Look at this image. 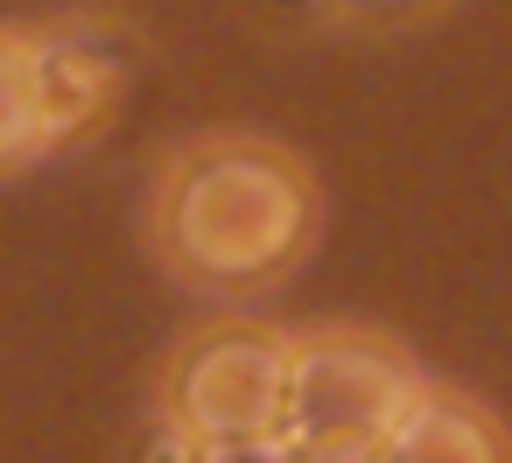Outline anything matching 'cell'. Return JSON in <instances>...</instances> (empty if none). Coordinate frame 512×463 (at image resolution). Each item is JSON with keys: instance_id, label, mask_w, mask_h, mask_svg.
<instances>
[{"instance_id": "cell-1", "label": "cell", "mask_w": 512, "mask_h": 463, "mask_svg": "<svg viewBox=\"0 0 512 463\" xmlns=\"http://www.w3.org/2000/svg\"><path fill=\"white\" fill-rule=\"evenodd\" d=\"M316 232V169L274 134H190L155 169L148 246L183 288L211 302L274 295L316 253Z\"/></svg>"}, {"instance_id": "cell-4", "label": "cell", "mask_w": 512, "mask_h": 463, "mask_svg": "<svg viewBox=\"0 0 512 463\" xmlns=\"http://www.w3.org/2000/svg\"><path fill=\"white\" fill-rule=\"evenodd\" d=\"M127 92V43L113 22H36L29 29V106L43 155L92 141Z\"/></svg>"}, {"instance_id": "cell-5", "label": "cell", "mask_w": 512, "mask_h": 463, "mask_svg": "<svg viewBox=\"0 0 512 463\" xmlns=\"http://www.w3.org/2000/svg\"><path fill=\"white\" fill-rule=\"evenodd\" d=\"M379 463H512V456H505V435L484 407L428 386L421 407L400 421V435L379 449Z\"/></svg>"}, {"instance_id": "cell-3", "label": "cell", "mask_w": 512, "mask_h": 463, "mask_svg": "<svg viewBox=\"0 0 512 463\" xmlns=\"http://www.w3.org/2000/svg\"><path fill=\"white\" fill-rule=\"evenodd\" d=\"M288 393H295V337L253 316H218L169 351L155 407L190 442H267L288 428Z\"/></svg>"}, {"instance_id": "cell-7", "label": "cell", "mask_w": 512, "mask_h": 463, "mask_svg": "<svg viewBox=\"0 0 512 463\" xmlns=\"http://www.w3.org/2000/svg\"><path fill=\"white\" fill-rule=\"evenodd\" d=\"M197 463H295V449L281 435H267V442H197Z\"/></svg>"}, {"instance_id": "cell-2", "label": "cell", "mask_w": 512, "mask_h": 463, "mask_svg": "<svg viewBox=\"0 0 512 463\" xmlns=\"http://www.w3.org/2000/svg\"><path fill=\"white\" fill-rule=\"evenodd\" d=\"M421 393L428 379L393 337L365 323L309 330L295 337V393L281 442L295 449V463H379Z\"/></svg>"}, {"instance_id": "cell-6", "label": "cell", "mask_w": 512, "mask_h": 463, "mask_svg": "<svg viewBox=\"0 0 512 463\" xmlns=\"http://www.w3.org/2000/svg\"><path fill=\"white\" fill-rule=\"evenodd\" d=\"M43 162L36 106H29V29L0 22V176H22Z\"/></svg>"}, {"instance_id": "cell-8", "label": "cell", "mask_w": 512, "mask_h": 463, "mask_svg": "<svg viewBox=\"0 0 512 463\" xmlns=\"http://www.w3.org/2000/svg\"><path fill=\"white\" fill-rule=\"evenodd\" d=\"M141 463H197V442H190V435H176L169 421H155V435L141 442Z\"/></svg>"}]
</instances>
